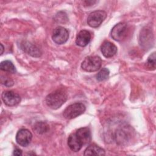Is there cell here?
I'll return each instance as SVG.
<instances>
[{
    "label": "cell",
    "instance_id": "1",
    "mask_svg": "<svg viewBox=\"0 0 156 156\" xmlns=\"http://www.w3.org/2000/svg\"><path fill=\"white\" fill-rule=\"evenodd\" d=\"M68 95L63 89L56 90L49 93L46 98V105L51 108L56 110L60 108L67 100Z\"/></svg>",
    "mask_w": 156,
    "mask_h": 156
},
{
    "label": "cell",
    "instance_id": "2",
    "mask_svg": "<svg viewBox=\"0 0 156 156\" xmlns=\"http://www.w3.org/2000/svg\"><path fill=\"white\" fill-rule=\"evenodd\" d=\"M102 60L97 55L87 57L81 64V68L87 72L96 71L101 68Z\"/></svg>",
    "mask_w": 156,
    "mask_h": 156
},
{
    "label": "cell",
    "instance_id": "3",
    "mask_svg": "<svg viewBox=\"0 0 156 156\" xmlns=\"http://www.w3.org/2000/svg\"><path fill=\"white\" fill-rule=\"evenodd\" d=\"M85 106L80 102H76L68 106L63 111V116L68 119H71L82 115L85 111Z\"/></svg>",
    "mask_w": 156,
    "mask_h": 156
},
{
    "label": "cell",
    "instance_id": "4",
    "mask_svg": "<svg viewBox=\"0 0 156 156\" xmlns=\"http://www.w3.org/2000/svg\"><path fill=\"white\" fill-rule=\"evenodd\" d=\"M129 33V27L125 23H119L113 26L111 30V37L116 41L124 40Z\"/></svg>",
    "mask_w": 156,
    "mask_h": 156
},
{
    "label": "cell",
    "instance_id": "5",
    "mask_svg": "<svg viewBox=\"0 0 156 156\" xmlns=\"http://www.w3.org/2000/svg\"><path fill=\"white\" fill-rule=\"evenodd\" d=\"M107 17V13L103 10H96L90 13L87 18V23L91 27H99Z\"/></svg>",
    "mask_w": 156,
    "mask_h": 156
},
{
    "label": "cell",
    "instance_id": "6",
    "mask_svg": "<svg viewBox=\"0 0 156 156\" xmlns=\"http://www.w3.org/2000/svg\"><path fill=\"white\" fill-rule=\"evenodd\" d=\"M69 37L68 30L62 26L57 27L53 32L52 38V40L57 44H62L66 42Z\"/></svg>",
    "mask_w": 156,
    "mask_h": 156
},
{
    "label": "cell",
    "instance_id": "7",
    "mask_svg": "<svg viewBox=\"0 0 156 156\" xmlns=\"http://www.w3.org/2000/svg\"><path fill=\"white\" fill-rule=\"evenodd\" d=\"M32 138V133L26 129H21L19 130L16 135V143L23 147L27 146Z\"/></svg>",
    "mask_w": 156,
    "mask_h": 156
},
{
    "label": "cell",
    "instance_id": "8",
    "mask_svg": "<svg viewBox=\"0 0 156 156\" xmlns=\"http://www.w3.org/2000/svg\"><path fill=\"white\" fill-rule=\"evenodd\" d=\"M132 131L130 127L127 126L120 127L117 130L116 133V142L121 144L126 143L129 141L130 139L132 138Z\"/></svg>",
    "mask_w": 156,
    "mask_h": 156
},
{
    "label": "cell",
    "instance_id": "9",
    "mask_svg": "<svg viewBox=\"0 0 156 156\" xmlns=\"http://www.w3.org/2000/svg\"><path fill=\"white\" fill-rule=\"evenodd\" d=\"M2 99L7 106H15L21 101V97L13 91H5L2 94Z\"/></svg>",
    "mask_w": 156,
    "mask_h": 156
},
{
    "label": "cell",
    "instance_id": "10",
    "mask_svg": "<svg viewBox=\"0 0 156 156\" xmlns=\"http://www.w3.org/2000/svg\"><path fill=\"white\" fill-rule=\"evenodd\" d=\"M76 135L82 146L89 143L91 141V131L88 127H81L76 130Z\"/></svg>",
    "mask_w": 156,
    "mask_h": 156
},
{
    "label": "cell",
    "instance_id": "11",
    "mask_svg": "<svg viewBox=\"0 0 156 156\" xmlns=\"http://www.w3.org/2000/svg\"><path fill=\"white\" fill-rule=\"evenodd\" d=\"M102 55L106 58L113 57L117 52V47L113 43L110 41H104L101 47Z\"/></svg>",
    "mask_w": 156,
    "mask_h": 156
},
{
    "label": "cell",
    "instance_id": "12",
    "mask_svg": "<svg viewBox=\"0 0 156 156\" xmlns=\"http://www.w3.org/2000/svg\"><path fill=\"white\" fill-rule=\"evenodd\" d=\"M91 40V34L89 31L86 30H80L76 39V43L80 47H85L87 46Z\"/></svg>",
    "mask_w": 156,
    "mask_h": 156
},
{
    "label": "cell",
    "instance_id": "13",
    "mask_svg": "<svg viewBox=\"0 0 156 156\" xmlns=\"http://www.w3.org/2000/svg\"><path fill=\"white\" fill-rule=\"evenodd\" d=\"M21 48L24 52L32 57H38L41 55V52L39 48L28 41L23 42L21 44Z\"/></svg>",
    "mask_w": 156,
    "mask_h": 156
},
{
    "label": "cell",
    "instance_id": "14",
    "mask_svg": "<svg viewBox=\"0 0 156 156\" xmlns=\"http://www.w3.org/2000/svg\"><path fill=\"white\" fill-rule=\"evenodd\" d=\"M68 145L70 149L74 152L79 151L82 147V144L77 138L75 133H72L69 136L68 138Z\"/></svg>",
    "mask_w": 156,
    "mask_h": 156
},
{
    "label": "cell",
    "instance_id": "15",
    "mask_svg": "<svg viewBox=\"0 0 156 156\" xmlns=\"http://www.w3.org/2000/svg\"><path fill=\"white\" fill-rule=\"evenodd\" d=\"M105 154L104 149L94 144L88 146L84 151L85 155H104Z\"/></svg>",
    "mask_w": 156,
    "mask_h": 156
},
{
    "label": "cell",
    "instance_id": "16",
    "mask_svg": "<svg viewBox=\"0 0 156 156\" xmlns=\"http://www.w3.org/2000/svg\"><path fill=\"white\" fill-rule=\"evenodd\" d=\"M0 68L2 71L10 73H15L16 69L13 63L10 60H4L0 64Z\"/></svg>",
    "mask_w": 156,
    "mask_h": 156
},
{
    "label": "cell",
    "instance_id": "17",
    "mask_svg": "<svg viewBox=\"0 0 156 156\" xmlns=\"http://www.w3.org/2000/svg\"><path fill=\"white\" fill-rule=\"evenodd\" d=\"M34 129L37 133L43 134L47 132L49 130V127L46 122L43 121H40L35 124Z\"/></svg>",
    "mask_w": 156,
    "mask_h": 156
},
{
    "label": "cell",
    "instance_id": "18",
    "mask_svg": "<svg viewBox=\"0 0 156 156\" xmlns=\"http://www.w3.org/2000/svg\"><path fill=\"white\" fill-rule=\"evenodd\" d=\"M155 52H154L147 58L146 62V67L150 70H154L155 69Z\"/></svg>",
    "mask_w": 156,
    "mask_h": 156
},
{
    "label": "cell",
    "instance_id": "19",
    "mask_svg": "<svg viewBox=\"0 0 156 156\" xmlns=\"http://www.w3.org/2000/svg\"><path fill=\"white\" fill-rule=\"evenodd\" d=\"M109 74H110L109 70L106 68H104L101 69L97 74L96 79L98 81H104L108 79L109 76Z\"/></svg>",
    "mask_w": 156,
    "mask_h": 156
},
{
    "label": "cell",
    "instance_id": "20",
    "mask_svg": "<svg viewBox=\"0 0 156 156\" xmlns=\"http://www.w3.org/2000/svg\"><path fill=\"white\" fill-rule=\"evenodd\" d=\"M2 84H4L5 86L10 87L13 85V82L12 80H11L9 78H5L4 81H1Z\"/></svg>",
    "mask_w": 156,
    "mask_h": 156
},
{
    "label": "cell",
    "instance_id": "21",
    "mask_svg": "<svg viewBox=\"0 0 156 156\" xmlns=\"http://www.w3.org/2000/svg\"><path fill=\"white\" fill-rule=\"evenodd\" d=\"M13 155H22V151L18 148H16L14 151H13Z\"/></svg>",
    "mask_w": 156,
    "mask_h": 156
},
{
    "label": "cell",
    "instance_id": "22",
    "mask_svg": "<svg viewBox=\"0 0 156 156\" xmlns=\"http://www.w3.org/2000/svg\"><path fill=\"white\" fill-rule=\"evenodd\" d=\"M1 54L3 53V50H4V47L2 46V44H1Z\"/></svg>",
    "mask_w": 156,
    "mask_h": 156
}]
</instances>
